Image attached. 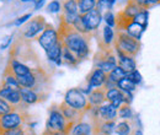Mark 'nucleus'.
Returning a JSON list of instances; mask_svg holds the SVG:
<instances>
[{"instance_id": "nucleus-25", "label": "nucleus", "mask_w": 160, "mask_h": 135, "mask_svg": "<svg viewBox=\"0 0 160 135\" xmlns=\"http://www.w3.org/2000/svg\"><path fill=\"white\" fill-rule=\"evenodd\" d=\"M133 132V125L129 120H122L120 123H116L115 133L117 135H131Z\"/></svg>"}, {"instance_id": "nucleus-6", "label": "nucleus", "mask_w": 160, "mask_h": 135, "mask_svg": "<svg viewBox=\"0 0 160 135\" xmlns=\"http://www.w3.org/2000/svg\"><path fill=\"white\" fill-rule=\"evenodd\" d=\"M59 41H60L59 32L52 25H48V23L46 25L44 30L42 31V33H41L40 36H38V38H37L38 44L41 46L42 49H44V52L48 51L49 48H52L53 46H56Z\"/></svg>"}, {"instance_id": "nucleus-27", "label": "nucleus", "mask_w": 160, "mask_h": 135, "mask_svg": "<svg viewBox=\"0 0 160 135\" xmlns=\"http://www.w3.org/2000/svg\"><path fill=\"white\" fill-rule=\"evenodd\" d=\"M126 74H127V73L121 68L120 65H117V66H115V68L107 74V80H108L110 82L117 85V82L120 81L121 79H123V77L126 76Z\"/></svg>"}, {"instance_id": "nucleus-18", "label": "nucleus", "mask_w": 160, "mask_h": 135, "mask_svg": "<svg viewBox=\"0 0 160 135\" xmlns=\"http://www.w3.org/2000/svg\"><path fill=\"white\" fill-rule=\"evenodd\" d=\"M9 71L12 73L15 76L18 77V76H22V75H26V74L31 73L32 69H31L28 65H26V64H23L22 61H20L19 59H11V61H10V64H9Z\"/></svg>"}, {"instance_id": "nucleus-8", "label": "nucleus", "mask_w": 160, "mask_h": 135, "mask_svg": "<svg viewBox=\"0 0 160 135\" xmlns=\"http://www.w3.org/2000/svg\"><path fill=\"white\" fill-rule=\"evenodd\" d=\"M81 19H82V22H84V26L86 28L88 35L90 36L91 33H94L99 30L101 22H102V12L94 9L91 11L86 12V14H82Z\"/></svg>"}, {"instance_id": "nucleus-22", "label": "nucleus", "mask_w": 160, "mask_h": 135, "mask_svg": "<svg viewBox=\"0 0 160 135\" xmlns=\"http://www.w3.org/2000/svg\"><path fill=\"white\" fill-rule=\"evenodd\" d=\"M113 43H115V32L112 27L105 26L102 28V46L105 47V49H108L111 48V46H113Z\"/></svg>"}, {"instance_id": "nucleus-28", "label": "nucleus", "mask_w": 160, "mask_h": 135, "mask_svg": "<svg viewBox=\"0 0 160 135\" xmlns=\"http://www.w3.org/2000/svg\"><path fill=\"white\" fill-rule=\"evenodd\" d=\"M116 87H117V89H120L123 94H127V92H134V91H136V89H137V85H136V84H133L129 79H127V77L124 76L123 79H121L120 81L117 82Z\"/></svg>"}, {"instance_id": "nucleus-21", "label": "nucleus", "mask_w": 160, "mask_h": 135, "mask_svg": "<svg viewBox=\"0 0 160 135\" xmlns=\"http://www.w3.org/2000/svg\"><path fill=\"white\" fill-rule=\"evenodd\" d=\"M142 9H143V7L139 6V5L136 2V0H128L127 4H126V6H124V9L121 11L120 15L122 17H124V19L133 20L134 16L139 12Z\"/></svg>"}, {"instance_id": "nucleus-36", "label": "nucleus", "mask_w": 160, "mask_h": 135, "mask_svg": "<svg viewBox=\"0 0 160 135\" xmlns=\"http://www.w3.org/2000/svg\"><path fill=\"white\" fill-rule=\"evenodd\" d=\"M126 77H127V79H129V80H131L133 84H136L137 86L140 85V84H142V81H143L142 74H140L137 69H134V70H132V71L127 73V74H126Z\"/></svg>"}, {"instance_id": "nucleus-29", "label": "nucleus", "mask_w": 160, "mask_h": 135, "mask_svg": "<svg viewBox=\"0 0 160 135\" xmlns=\"http://www.w3.org/2000/svg\"><path fill=\"white\" fill-rule=\"evenodd\" d=\"M133 109L128 103H123L120 108L117 109V117H120L122 120H132L133 119Z\"/></svg>"}, {"instance_id": "nucleus-31", "label": "nucleus", "mask_w": 160, "mask_h": 135, "mask_svg": "<svg viewBox=\"0 0 160 135\" xmlns=\"http://www.w3.org/2000/svg\"><path fill=\"white\" fill-rule=\"evenodd\" d=\"M2 85H5V86H10V87L16 89V90H19V89H20V84H19V81H18V77L15 76L12 73H10L9 70H8V71H6V74L4 75Z\"/></svg>"}, {"instance_id": "nucleus-10", "label": "nucleus", "mask_w": 160, "mask_h": 135, "mask_svg": "<svg viewBox=\"0 0 160 135\" xmlns=\"http://www.w3.org/2000/svg\"><path fill=\"white\" fill-rule=\"evenodd\" d=\"M115 53H116V57H117V65H120L126 73H129V71H132L137 68L136 58L133 55L124 54L123 52H121L117 48H115Z\"/></svg>"}, {"instance_id": "nucleus-24", "label": "nucleus", "mask_w": 160, "mask_h": 135, "mask_svg": "<svg viewBox=\"0 0 160 135\" xmlns=\"http://www.w3.org/2000/svg\"><path fill=\"white\" fill-rule=\"evenodd\" d=\"M62 59H63V63H65L67 65H70V66H74V65H77V64L79 63L78 57H77L69 48H67L65 46H63Z\"/></svg>"}, {"instance_id": "nucleus-7", "label": "nucleus", "mask_w": 160, "mask_h": 135, "mask_svg": "<svg viewBox=\"0 0 160 135\" xmlns=\"http://www.w3.org/2000/svg\"><path fill=\"white\" fill-rule=\"evenodd\" d=\"M47 22L43 16H36L33 19L26 22L23 30H22V37L25 39H32L40 36L42 31L44 30Z\"/></svg>"}, {"instance_id": "nucleus-26", "label": "nucleus", "mask_w": 160, "mask_h": 135, "mask_svg": "<svg viewBox=\"0 0 160 135\" xmlns=\"http://www.w3.org/2000/svg\"><path fill=\"white\" fill-rule=\"evenodd\" d=\"M62 12L78 15L79 14V7H78L77 0H64L62 2Z\"/></svg>"}, {"instance_id": "nucleus-30", "label": "nucleus", "mask_w": 160, "mask_h": 135, "mask_svg": "<svg viewBox=\"0 0 160 135\" xmlns=\"http://www.w3.org/2000/svg\"><path fill=\"white\" fill-rule=\"evenodd\" d=\"M78 7H79V14H86L96 7V0H77Z\"/></svg>"}, {"instance_id": "nucleus-43", "label": "nucleus", "mask_w": 160, "mask_h": 135, "mask_svg": "<svg viewBox=\"0 0 160 135\" xmlns=\"http://www.w3.org/2000/svg\"><path fill=\"white\" fill-rule=\"evenodd\" d=\"M136 2H137L139 6H142L143 9H149V7L152 6L149 0H136Z\"/></svg>"}, {"instance_id": "nucleus-13", "label": "nucleus", "mask_w": 160, "mask_h": 135, "mask_svg": "<svg viewBox=\"0 0 160 135\" xmlns=\"http://www.w3.org/2000/svg\"><path fill=\"white\" fill-rule=\"evenodd\" d=\"M59 109H60V112H62V114H63V117L65 118V120H67L68 123H72V124L79 122L80 119H81V117L84 116V113H81L78 109H75V108L68 106V104L64 103V102L60 103Z\"/></svg>"}, {"instance_id": "nucleus-48", "label": "nucleus", "mask_w": 160, "mask_h": 135, "mask_svg": "<svg viewBox=\"0 0 160 135\" xmlns=\"http://www.w3.org/2000/svg\"><path fill=\"white\" fill-rule=\"evenodd\" d=\"M96 1H98V0H96Z\"/></svg>"}, {"instance_id": "nucleus-44", "label": "nucleus", "mask_w": 160, "mask_h": 135, "mask_svg": "<svg viewBox=\"0 0 160 135\" xmlns=\"http://www.w3.org/2000/svg\"><path fill=\"white\" fill-rule=\"evenodd\" d=\"M131 135H143V132L137 128V129H133V132H132V134Z\"/></svg>"}, {"instance_id": "nucleus-2", "label": "nucleus", "mask_w": 160, "mask_h": 135, "mask_svg": "<svg viewBox=\"0 0 160 135\" xmlns=\"http://www.w3.org/2000/svg\"><path fill=\"white\" fill-rule=\"evenodd\" d=\"M27 120V114L25 109L14 108L11 112L0 117V132H6V130H12L19 127L25 125Z\"/></svg>"}, {"instance_id": "nucleus-34", "label": "nucleus", "mask_w": 160, "mask_h": 135, "mask_svg": "<svg viewBox=\"0 0 160 135\" xmlns=\"http://www.w3.org/2000/svg\"><path fill=\"white\" fill-rule=\"evenodd\" d=\"M47 12L49 14H62V1L60 0H52L47 4Z\"/></svg>"}, {"instance_id": "nucleus-45", "label": "nucleus", "mask_w": 160, "mask_h": 135, "mask_svg": "<svg viewBox=\"0 0 160 135\" xmlns=\"http://www.w3.org/2000/svg\"><path fill=\"white\" fill-rule=\"evenodd\" d=\"M116 1H117V0H108V4H110V7H111V10H112V7L115 6Z\"/></svg>"}, {"instance_id": "nucleus-39", "label": "nucleus", "mask_w": 160, "mask_h": 135, "mask_svg": "<svg viewBox=\"0 0 160 135\" xmlns=\"http://www.w3.org/2000/svg\"><path fill=\"white\" fill-rule=\"evenodd\" d=\"M12 39H14V35L5 36L4 38L1 39V42H0V51H5V49H8V48L11 46Z\"/></svg>"}, {"instance_id": "nucleus-23", "label": "nucleus", "mask_w": 160, "mask_h": 135, "mask_svg": "<svg viewBox=\"0 0 160 135\" xmlns=\"http://www.w3.org/2000/svg\"><path fill=\"white\" fill-rule=\"evenodd\" d=\"M115 66H117V63H113L111 60L105 57V54H102L100 58H98V60L95 61V68H99L102 71H105L106 74H108Z\"/></svg>"}, {"instance_id": "nucleus-1", "label": "nucleus", "mask_w": 160, "mask_h": 135, "mask_svg": "<svg viewBox=\"0 0 160 135\" xmlns=\"http://www.w3.org/2000/svg\"><path fill=\"white\" fill-rule=\"evenodd\" d=\"M58 32L60 35V41H62L63 46L69 48L78 57L79 60H82V59L89 57L90 43H89L88 36L77 32L72 26H67L63 23H60Z\"/></svg>"}, {"instance_id": "nucleus-47", "label": "nucleus", "mask_w": 160, "mask_h": 135, "mask_svg": "<svg viewBox=\"0 0 160 135\" xmlns=\"http://www.w3.org/2000/svg\"><path fill=\"white\" fill-rule=\"evenodd\" d=\"M21 2H25V4H26V2H35V0H20Z\"/></svg>"}, {"instance_id": "nucleus-19", "label": "nucleus", "mask_w": 160, "mask_h": 135, "mask_svg": "<svg viewBox=\"0 0 160 135\" xmlns=\"http://www.w3.org/2000/svg\"><path fill=\"white\" fill-rule=\"evenodd\" d=\"M88 101L91 107H99L101 104H103L106 102V90L103 87L94 89L91 94L88 96Z\"/></svg>"}, {"instance_id": "nucleus-38", "label": "nucleus", "mask_w": 160, "mask_h": 135, "mask_svg": "<svg viewBox=\"0 0 160 135\" xmlns=\"http://www.w3.org/2000/svg\"><path fill=\"white\" fill-rule=\"evenodd\" d=\"M14 108L15 107L11 106L6 99H4V98L0 97V117L6 114V113H9V112H11Z\"/></svg>"}, {"instance_id": "nucleus-33", "label": "nucleus", "mask_w": 160, "mask_h": 135, "mask_svg": "<svg viewBox=\"0 0 160 135\" xmlns=\"http://www.w3.org/2000/svg\"><path fill=\"white\" fill-rule=\"evenodd\" d=\"M148 20H149V11H148V9H142L139 12L134 16L133 21L138 22L139 25L144 26V27L147 28V26H148Z\"/></svg>"}, {"instance_id": "nucleus-15", "label": "nucleus", "mask_w": 160, "mask_h": 135, "mask_svg": "<svg viewBox=\"0 0 160 135\" xmlns=\"http://www.w3.org/2000/svg\"><path fill=\"white\" fill-rule=\"evenodd\" d=\"M38 75L36 70H32L31 73L22 75V76H18V81L20 84V87H26V89H35L38 86Z\"/></svg>"}, {"instance_id": "nucleus-17", "label": "nucleus", "mask_w": 160, "mask_h": 135, "mask_svg": "<svg viewBox=\"0 0 160 135\" xmlns=\"http://www.w3.org/2000/svg\"><path fill=\"white\" fill-rule=\"evenodd\" d=\"M94 134V125L86 122H77L73 124L69 135H92Z\"/></svg>"}, {"instance_id": "nucleus-12", "label": "nucleus", "mask_w": 160, "mask_h": 135, "mask_svg": "<svg viewBox=\"0 0 160 135\" xmlns=\"http://www.w3.org/2000/svg\"><path fill=\"white\" fill-rule=\"evenodd\" d=\"M107 79V74L105 71H102L99 68H95L91 74L88 76V85L94 90V89H100L103 87L105 82Z\"/></svg>"}, {"instance_id": "nucleus-3", "label": "nucleus", "mask_w": 160, "mask_h": 135, "mask_svg": "<svg viewBox=\"0 0 160 135\" xmlns=\"http://www.w3.org/2000/svg\"><path fill=\"white\" fill-rule=\"evenodd\" d=\"M63 102L80 111L84 114L86 112H89L91 108V106L89 104V101H88V96L84 95L80 89H69L64 95Z\"/></svg>"}, {"instance_id": "nucleus-4", "label": "nucleus", "mask_w": 160, "mask_h": 135, "mask_svg": "<svg viewBox=\"0 0 160 135\" xmlns=\"http://www.w3.org/2000/svg\"><path fill=\"white\" fill-rule=\"evenodd\" d=\"M113 47L120 49L121 52H123L124 54L136 57V54L139 52L140 43L138 39L131 37L124 31H120L118 35H117V38H115Z\"/></svg>"}, {"instance_id": "nucleus-9", "label": "nucleus", "mask_w": 160, "mask_h": 135, "mask_svg": "<svg viewBox=\"0 0 160 135\" xmlns=\"http://www.w3.org/2000/svg\"><path fill=\"white\" fill-rule=\"evenodd\" d=\"M0 97L4 98V99H6L15 108H18L19 106L22 104L20 91L16 90V89H12L10 86H5V85H1L0 86Z\"/></svg>"}, {"instance_id": "nucleus-41", "label": "nucleus", "mask_w": 160, "mask_h": 135, "mask_svg": "<svg viewBox=\"0 0 160 135\" xmlns=\"http://www.w3.org/2000/svg\"><path fill=\"white\" fill-rule=\"evenodd\" d=\"M43 135H69L67 132H63V130H48L46 129Z\"/></svg>"}, {"instance_id": "nucleus-16", "label": "nucleus", "mask_w": 160, "mask_h": 135, "mask_svg": "<svg viewBox=\"0 0 160 135\" xmlns=\"http://www.w3.org/2000/svg\"><path fill=\"white\" fill-rule=\"evenodd\" d=\"M62 52H63V43H62V41H59L56 46H53L52 48H49L48 51H46V55H47V59L49 61L54 63L57 66H60L63 64Z\"/></svg>"}, {"instance_id": "nucleus-14", "label": "nucleus", "mask_w": 160, "mask_h": 135, "mask_svg": "<svg viewBox=\"0 0 160 135\" xmlns=\"http://www.w3.org/2000/svg\"><path fill=\"white\" fill-rule=\"evenodd\" d=\"M98 111H99V119L98 120H116V118H117V109L110 102L99 106Z\"/></svg>"}, {"instance_id": "nucleus-11", "label": "nucleus", "mask_w": 160, "mask_h": 135, "mask_svg": "<svg viewBox=\"0 0 160 135\" xmlns=\"http://www.w3.org/2000/svg\"><path fill=\"white\" fill-rule=\"evenodd\" d=\"M19 91H20L22 104H25V106H32V104H36L41 101L42 96H41V94H38V91H36L35 89L20 87Z\"/></svg>"}, {"instance_id": "nucleus-35", "label": "nucleus", "mask_w": 160, "mask_h": 135, "mask_svg": "<svg viewBox=\"0 0 160 135\" xmlns=\"http://www.w3.org/2000/svg\"><path fill=\"white\" fill-rule=\"evenodd\" d=\"M102 20L105 21L106 26H110V27H113L117 25V21H116V16L115 14L111 11V10H107L102 14Z\"/></svg>"}, {"instance_id": "nucleus-46", "label": "nucleus", "mask_w": 160, "mask_h": 135, "mask_svg": "<svg viewBox=\"0 0 160 135\" xmlns=\"http://www.w3.org/2000/svg\"><path fill=\"white\" fill-rule=\"evenodd\" d=\"M150 1V5L153 6V5H158V4H160V0H149Z\"/></svg>"}, {"instance_id": "nucleus-42", "label": "nucleus", "mask_w": 160, "mask_h": 135, "mask_svg": "<svg viewBox=\"0 0 160 135\" xmlns=\"http://www.w3.org/2000/svg\"><path fill=\"white\" fill-rule=\"evenodd\" d=\"M44 5H46V0H35V2H33V10L35 11H38Z\"/></svg>"}, {"instance_id": "nucleus-37", "label": "nucleus", "mask_w": 160, "mask_h": 135, "mask_svg": "<svg viewBox=\"0 0 160 135\" xmlns=\"http://www.w3.org/2000/svg\"><path fill=\"white\" fill-rule=\"evenodd\" d=\"M77 32H79L81 35H85V36H89L88 35V32H86V28H85V26H84V22H82V19H81V15H79L77 20L74 21V23H73V26H72Z\"/></svg>"}, {"instance_id": "nucleus-32", "label": "nucleus", "mask_w": 160, "mask_h": 135, "mask_svg": "<svg viewBox=\"0 0 160 135\" xmlns=\"http://www.w3.org/2000/svg\"><path fill=\"white\" fill-rule=\"evenodd\" d=\"M123 97H124V94L117 87H112V89L106 90V102H112L117 98H123Z\"/></svg>"}, {"instance_id": "nucleus-40", "label": "nucleus", "mask_w": 160, "mask_h": 135, "mask_svg": "<svg viewBox=\"0 0 160 135\" xmlns=\"http://www.w3.org/2000/svg\"><path fill=\"white\" fill-rule=\"evenodd\" d=\"M31 19H32V14H25V15H22V16H20V17H18V19L14 21V26L20 27V26H22L23 23H26L27 21H30Z\"/></svg>"}, {"instance_id": "nucleus-5", "label": "nucleus", "mask_w": 160, "mask_h": 135, "mask_svg": "<svg viewBox=\"0 0 160 135\" xmlns=\"http://www.w3.org/2000/svg\"><path fill=\"white\" fill-rule=\"evenodd\" d=\"M72 127H73V124L68 123L65 120V118L63 117L62 112H60L59 107L58 108L52 107L49 109V116L47 119L46 129H48V130H63V132H67L69 134Z\"/></svg>"}, {"instance_id": "nucleus-20", "label": "nucleus", "mask_w": 160, "mask_h": 135, "mask_svg": "<svg viewBox=\"0 0 160 135\" xmlns=\"http://www.w3.org/2000/svg\"><path fill=\"white\" fill-rule=\"evenodd\" d=\"M123 31H124L127 35H129L131 37H133V38L139 41V39L142 38V36H143V33H144V31H145V27L139 25L138 22H136V21L132 20V21H129V22L124 26Z\"/></svg>"}]
</instances>
